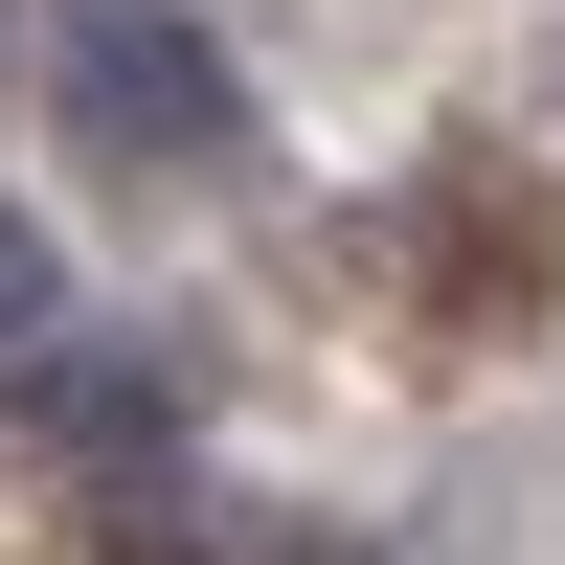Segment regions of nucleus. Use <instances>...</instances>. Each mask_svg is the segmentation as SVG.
Returning <instances> with one entry per match:
<instances>
[{
  "instance_id": "nucleus-1",
  "label": "nucleus",
  "mask_w": 565,
  "mask_h": 565,
  "mask_svg": "<svg viewBox=\"0 0 565 565\" xmlns=\"http://www.w3.org/2000/svg\"><path fill=\"white\" fill-rule=\"evenodd\" d=\"M45 90L114 181H226L249 159V68L204 45V0H68L45 23Z\"/></svg>"
},
{
  "instance_id": "nucleus-2",
  "label": "nucleus",
  "mask_w": 565,
  "mask_h": 565,
  "mask_svg": "<svg viewBox=\"0 0 565 565\" xmlns=\"http://www.w3.org/2000/svg\"><path fill=\"white\" fill-rule=\"evenodd\" d=\"M0 362H23V452L45 476H90V498H159L181 476V385L136 340H0Z\"/></svg>"
},
{
  "instance_id": "nucleus-3",
  "label": "nucleus",
  "mask_w": 565,
  "mask_h": 565,
  "mask_svg": "<svg viewBox=\"0 0 565 565\" xmlns=\"http://www.w3.org/2000/svg\"><path fill=\"white\" fill-rule=\"evenodd\" d=\"M45 317H68V249H45L23 204H0V340H45Z\"/></svg>"
}]
</instances>
